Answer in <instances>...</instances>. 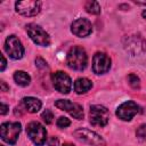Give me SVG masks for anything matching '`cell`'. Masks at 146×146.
Masks as SVG:
<instances>
[{
	"label": "cell",
	"mask_w": 146,
	"mask_h": 146,
	"mask_svg": "<svg viewBox=\"0 0 146 146\" xmlns=\"http://www.w3.org/2000/svg\"><path fill=\"white\" fill-rule=\"evenodd\" d=\"M66 63H67L68 67L75 70V71L84 70L87 66V63H88V57H87L86 50L79 46L72 47L67 52Z\"/></svg>",
	"instance_id": "6da1fadb"
},
{
	"label": "cell",
	"mask_w": 146,
	"mask_h": 146,
	"mask_svg": "<svg viewBox=\"0 0 146 146\" xmlns=\"http://www.w3.org/2000/svg\"><path fill=\"white\" fill-rule=\"evenodd\" d=\"M25 27H26V32H27L29 36L31 38V40L34 43L42 46V47H48L50 44L49 34L40 25H36L34 23H30Z\"/></svg>",
	"instance_id": "7a4b0ae2"
},
{
	"label": "cell",
	"mask_w": 146,
	"mask_h": 146,
	"mask_svg": "<svg viewBox=\"0 0 146 146\" xmlns=\"http://www.w3.org/2000/svg\"><path fill=\"white\" fill-rule=\"evenodd\" d=\"M89 121L95 127H104L108 123L110 112L103 105H92L90 106L89 112Z\"/></svg>",
	"instance_id": "3957f363"
},
{
	"label": "cell",
	"mask_w": 146,
	"mask_h": 146,
	"mask_svg": "<svg viewBox=\"0 0 146 146\" xmlns=\"http://www.w3.org/2000/svg\"><path fill=\"white\" fill-rule=\"evenodd\" d=\"M26 133L36 146H42L46 143L47 131H46V128L39 122H35V121L30 122L26 125Z\"/></svg>",
	"instance_id": "277c9868"
},
{
	"label": "cell",
	"mask_w": 146,
	"mask_h": 146,
	"mask_svg": "<svg viewBox=\"0 0 146 146\" xmlns=\"http://www.w3.org/2000/svg\"><path fill=\"white\" fill-rule=\"evenodd\" d=\"M22 130L19 122H6L1 124V138L3 141L14 145Z\"/></svg>",
	"instance_id": "5b68a950"
},
{
	"label": "cell",
	"mask_w": 146,
	"mask_h": 146,
	"mask_svg": "<svg viewBox=\"0 0 146 146\" xmlns=\"http://www.w3.org/2000/svg\"><path fill=\"white\" fill-rule=\"evenodd\" d=\"M74 136L76 137V139L87 143L89 145L92 146H105V140L95 131H91L89 129H84V128H80L76 129L74 131Z\"/></svg>",
	"instance_id": "8992f818"
},
{
	"label": "cell",
	"mask_w": 146,
	"mask_h": 146,
	"mask_svg": "<svg viewBox=\"0 0 146 146\" xmlns=\"http://www.w3.org/2000/svg\"><path fill=\"white\" fill-rule=\"evenodd\" d=\"M5 50L13 59H21L24 55V48L16 35H9L5 42Z\"/></svg>",
	"instance_id": "52a82bcc"
},
{
	"label": "cell",
	"mask_w": 146,
	"mask_h": 146,
	"mask_svg": "<svg viewBox=\"0 0 146 146\" xmlns=\"http://www.w3.org/2000/svg\"><path fill=\"white\" fill-rule=\"evenodd\" d=\"M16 11L23 16H35L41 10V2L36 0L17 1L15 3Z\"/></svg>",
	"instance_id": "ba28073f"
},
{
	"label": "cell",
	"mask_w": 146,
	"mask_h": 146,
	"mask_svg": "<svg viewBox=\"0 0 146 146\" xmlns=\"http://www.w3.org/2000/svg\"><path fill=\"white\" fill-rule=\"evenodd\" d=\"M51 80H52V84L55 87V89L62 94H68L71 91L72 88V81L71 78L62 72V71H57L51 75Z\"/></svg>",
	"instance_id": "9c48e42d"
},
{
	"label": "cell",
	"mask_w": 146,
	"mask_h": 146,
	"mask_svg": "<svg viewBox=\"0 0 146 146\" xmlns=\"http://www.w3.org/2000/svg\"><path fill=\"white\" fill-rule=\"evenodd\" d=\"M55 106L62 111L67 112L70 115H72L74 119L76 120H82L83 119V110L82 106L76 104V103H72L67 99H58L55 102Z\"/></svg>",
	"instance_id": "30bf717a"
},
{
	"label": "cell",
	"mask_w": 146,
	"mask_h": 146,
	"mask_svg": "<svg viewBox=\"0 0 146 146\" xmlns=\"http://www.w3.org/2000/svg\"><path fill=\"white\" fill-rule=\"evenodd\" d=\"M111 68V58L104 52H96L92 57V71L96 74H104Z\"/></svg>",
	"instance_id": "8fae6325"
},
{
	"label": "cell",
	"mask_w": 146,
	"mask_h": 146,
	"mask_svg": "<svg viewBox=\"0 0 146 146\" xmlns=\"http://www.w3.org/2000/svg\"><path fill=\"white\" fill-rule=\"evenodd\" d=\"M138 112H139L138 105L132 100H128V102L122 103L117 107L116 115H117L119 119H121L123 121H130Z\"/></svg>",
	"instance_id": "7c38bea8"
},
{
	"label": "cell",
	"mask_w": 146,
	"mask_h": 146,
	"mask_svg": "<svg viewBox=\"0 0 146 146\" xmlns=\"http://www.w3.org/2000/svg\"><path fill=\"white\" fill-rule=\"evenodd\" d=\"M71 31L74 35L79 38L88 36L92 31V25L89 19L87 18H78L71 25Z\"/></svg>",
	"instance_id": "4fadbf2b"
},
{
	"label": "cell",
	"mask_w": 146,
	"mask_h": 146,
	"mask_svg": "<svg viewBox=\"0 0 146 146\" xmlns=\"http://www.w3.org/2000/svg\"><path fill=\"white\" fill-rule=\"evenodd\" d=\"M22 104L30 113H36L41 108V102L35 97H24L22 99Z\"/></svg>",
	"instance_id": "5bb4252c"
},
{
	"label": "cell",
	"mask_w": 146,
	"mask_h": 146,
	"mask_svg": "<svg viewBox=\"0 0 146 146\" xmlns=\"http://www.w3.org/2000/svg\"><path fill=\"white\" fill-rule=\"evenodd\" d=\"M91 87H92V83L87 78H79L74 82V91L79 95L86 94L87 91H89L91 89Z\"/></svg>",
	"instance_id": "9a60e30c"
},
{
	"label": "cell",
	"mask_w": 146,
	"mask_h": 146,
	"mask_svg": "<svg viewBox=\"0 0 146 146\" xmlns=\"http://www.w3.org/2000/svg\"><path fill=\"white\" fill-rule=\"evenodd\" d=\"M14 80L18 86H22V87H26L31 82L30 75L24 71H16L14 73Z\"/></svg>",
	"instance_id": "2e32d148"
},
{
	"label": "cell",
	"mask_w": 146,
	"mask_h": 146,
	"mask_svg": "<svg viewBox=\"0 0 146 146\" xmlns=\"http://www.w3.org/2000/svg\"><path fill=\"white\" fill-rule=\"evenodd\" d=\"M84 8L89 14H92V15H98L100 13V6L97 1H92V0L87 1L84 5Z\"/></svg>",
	"instance_id": "e0dca14e"
},
{
	"label": "cell",
	"mask_w": 146,
	"mask_h": 146,
	"mask_svg": "<svg viewBox=\"0 0 146 146\" xmlns=\"http://www.w3.org/2000/svg\"><path fill=\"white\" fill-rule=\"evenodd\" d=\"M128 80H129V84L133 89H138L140 87V80H139V78L136 74H129Z\"/></svg>",
	"instance_id": "ac0fdd59"
},
{
	"label": "cell",
	"mask_w": 146,
	"mask_h": 146,
	"mask_svg": "<svg viewBox=\"0 0 146 146\" xmlns=\"http://www.w3.org/2000/svg\"><path fill=\"white\" fill-rule=\"evenodd\" d=\"M41 117L43 119V121L47 123V124H50L52 122V119H54V114L50 110H46L43 111V113L41 114Z\"/></svg>",
	"instance_id": "d6986e66"
},
{
	"label": "cell",
	"mask_w": 146,
	"mask_h": 146,
	"mask_svg": "<svg viewBox=\"0 0 146 146\" xmlns=\"http://www.w3.org/2000/svg\"><path fill=\"white\" fill-rule=\"evenodd\" d=\"M71 124V121L67 119V117H64V116H60L58 120H57V125L58 128H67L68 125Z\"/></svg>",
	"instance_id": "ffe728a7"
},
{
	"label": "cell",
	"mask_w": 146,
	"mask_h": 146,
	"mask_svg": "<svg viewBox=\"0 0 146 146\" xmlns=\"http://www.w3.org/2000/svg\"><path fill=\"white\" fill-rule=\"evenodd\" d=\"M137 137L140 140H145L146 139V124H143L138 128L137 130Z\"/></svg>",
	"instance_id": "44dd1931"
},
{
	"label": "cell",
	"mask_w": 146,
	"mask_h": 146,
	"mask_svg": "<svg viewBox=\"0 0 146 146\" xmlns=\"http://www.w3.org/2000/svg\"><path fill=\"white\" fill-rule=\"evenodd\" d=\"M35 65H36L38 67H41V68L47 67V63H46V60L42 59V58H40V57L35 59Z\"/></svg>",
	"instance_id": "7402d4cb"
},
{
	"label": "cell",
	"mask_w": 146,
	"mask_h": 146,
	"mask_svg": "<svg viewBox=\"0 0 146 146\" xmlns=\"http://www.w3.org/2000/svg\"><path fill=\"white\" fill-rule=\"evenodd\" d=\"M58 144H59V141H58V139L56 137H51L49 139V143H48L49 146H58Z\"/></svg>",
	"instance_id": "603a6c76"
},
{
	"label": "cell",
	"mask_w": 146,
	"mask_h": 146,
	"mask_svg": "<svg viewBox=\"0 0 146 146\" xmlns=\"http://www.w3.org/2000/svg\"><path fill=\"white\" fill-rule=\"evenodd\" d=\"M6 65H7V62H6V58L3 55H1V66H0V71H3L6 68Z\"/></svg>",
	"instance_id": "cb8c5ba5"
},
{
	"label": "cell",
	"mask_w": 146,
	"mask_h": 146,
	"mask_svg": "<svg viewBox=\"0 0 146 146\" xmlns=\"http://www.w3.org/2000/svg\"><path fill=\"white\" fill-rule=\"evenodd\" d=\"M8 112V106L5 104V103H1V115H5L6 113Z\"/></svg>",
	"instance_id": "d4e9b609"
},
{
	"label": "cell",
	"mask_w": 146,
	"mask_h": 146,
	"mask_svg": "<svg viewBox=\"0 0 146 146\" xmlns=\"http://www.w3.org/2000/svg\"><path fill=\"white\" fill-rule=\"evenodd\" d=\"M1 90H2V91H7V90H8V87L6 86L5 81H1Z\"/></svg>",
	"instance_id": "484cf974"
},
{
	"label": "cell",
	"mask_w": 146,
	"mask_h": 146,
	"mask_svg": "<svg viewBox=\"0 0 146 146\" xmlns=\"http://www.w3.org/2000/svg\"><path fill=\"white\" fill-rule=\"evenodd\" d=\"M63 146H74L73 144H70V143H66V144H64Z\"/></svg>",
	"instance_id": "4316f807"
},
{
	"label": "cell",
	"mask_w": 146,
	"mask_h": 146,
	"mask_svg": "<svg viewBox=\"0 0 146 146\" xmlns=\"http://www.w3.org/2000/svg\"><path fill=\"white\" fill-rule=\"evenodd\" d=\"M141 15H143V17H144V18H146V10H144Z\"/></svg>",
	"instance_id": "83f0119b"
}]
</instances>
